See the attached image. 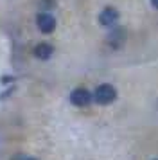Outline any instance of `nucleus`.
<instances>
[{
	"label": "nucleus",
	"mask_w": 158,
	"mask_h": 160,
	"mask_svg": "<svg viewBox=\"0 0 158 160\" xmlns=\"http://www.w3.org/2000/svg\"><path fill=\"white\" fill-rule=\"evenodd\" d=\"M117 99V90H115L111 85H99V87L95 88V92H93V101L97 102V104H102V106H106V104H111V102Z\"/></svg>",
	"instance_id": "f257e3e1"
},
{
	"label": "nucleus",
	"mask_w": 158,
	"mask_h": 160,
	"mask_svg": "<svg viewBox=\"0 0 158 160\" xmlns=\"http://www.w3.org/2000/svg\"><path fill=\"white\" fill-rule=\"evenodd\" d=\"M93 101V95L86 88H74L70 92V102L76 106H88Z\"/></svg>",
	"instance_id": "f03ea898"
},
{
	"label": "nucleus",
	"mask_w": 158,
	"mask_h": 160,
	"mask_svg": "<svg viewBox=\"0 0 158 160\" xmlns=\"http://www.w3.org/2000/svg\"><path fill=\"white\" fill-rule=\"evenodd\" d=\"M36 25H38V29L42 32L49 34V32H52L56 29V20H54V16L50 13H40L36 16Z\"/></svg>",
	"instance_id": "7ed1b4c3"
},
{
	"label": "nucleus",
	"mask_w": 158,
	"mask_h": 160,
	"mask_svg": "<svg viewBox=\"0 0 158 160\" xmlns=\"http://www.w3.org/2000/svg\"><path fill=\"white\" fill-rule=\"evenodd\" d=\"M117 20H119V11H117L115 8L102 9V13L99 15V23L104 25V27H111V29H113Z\"/></svg>",
	"instance_id": "20e7f679"
},
{
	"label": "nucleus",
	"mask_w": 158,
	"mask_h": 160,
	"mask_svg": "<svg viewBox=\"0 0 158 160\" xmlns=\"http://www.w3.org/2000/svg\"><path fill=\"white\" fill-rule=\"evenodd\" d=\"M52 52H54V49L50 43H38L34 47V56L38 59H49L52 56Z\"/></svg>",
	"instance_id": "39448f33"
},
{
	"label": "nucleus",
	"mask_w": 158,
	"mask_h": 160,
	"mask_svg": "<svg viewBox=\"0 0 158 160\" xmlns=\"http://www.w3.org/2000/svg\"><path fill=\"white\" fill-rule=\"evenodd\" d=\"M151 4H153V8L158 9V0H151Z\"/></svg>",
	"instance_id": "423d86ee"
},
{
	"label": "nucleus",
	"mask_w": 158,
	"mask_h": 160,
	"mask_svg": "<svg viewBox=\"0 0 158 160\" xmlns=\"http://www.w3.org/2000/svg\"><path fill=\"white\" fill-rule=\"evenodd\" d=\"M22 160H36V158H34V157H23Z\"/></svg>",
	"instance_id": "0eeeda50"
},
{
	"label": "nucleus",
	"mask_w": 158,
	"mask_h": 160,
	"mask_svg": "<svg viewBox=\"0 0 158 160\" xmlns=\"http://www.w3.org/2000/svg\"><path fill=\"white\" fill-rule=\"evenodd\" d=\"M156 160H158V158H156Z\"/></svg>",
	"instance_id": "6e6552de"
}]
</instances>
